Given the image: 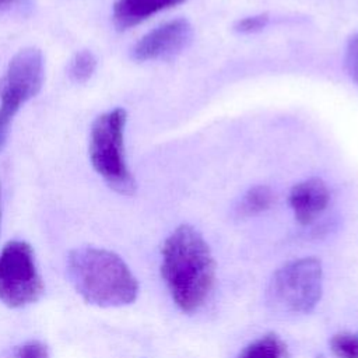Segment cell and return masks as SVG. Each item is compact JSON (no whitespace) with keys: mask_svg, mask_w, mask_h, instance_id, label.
I'll list each match as a JSON object with an SVG mask.
<instances>
[{"mask_svg":"<svg viewBox=\"0 0 358 358\" xmlns=\"http://www.w3.org/2000/svg\"><path fill=\"white\" fill-rule=\"evenodd\" d=\"M42 81L43 56L39 49H22L10 60L0 81V151L7 141L13 117L22 103L38 94Z\"/></svg>","mask_w":358,"mask_h":358,"instance_id":"5","label":"cell"},{"mask_svg":"<svg viewBox=\"0 0 358 358\" xmlns=\"http://www.w3.org/2000/svg\"><path fill=\"white\" fill-rule=\"evenodd\" d=\"M355 334H357V337H358V331H357V333H355Z\"/></svg>","mask_w":358,"mask_h":358,"instance_id":"18","label":"cell"},{"mask_svg":"<svg viewBox=\"0 0 358 358\" xmlns=\"http://www.w3.org/2000/svg\"><path fill=\"white\" fill-rule=\"evenodd\" d=\"M270 22V15L267 13L253 14L243 18H239L234 24V31L238 34H255L264 29Z\"/></svg>","mask_w":358,"mask_h":358,"instance_id":"14","label":"cell"},{"mask_svg":"<svg viewBox=\"0 0 358 358\" xmlns=\"http://www.w3.org/2000/svg\"><path fill=\"white\" fill-rule=\"evenodd\" d=\"M15 0H0V6H6V4H10V3H14Z\"/></svg>","mask_w":358,"mask_h":358,"instance_id":"17","label":"cell"},{"mask_svg":"<svg viewBox=\"0 0 358 358\" xmlns=\"http://www.w3.org/2000/svg\"><path fill=\"white\" fill-rule=\"evenodd\" d=\"M344 66L348 76L358 83V32L354 34L347 42L344 53Z\"/></svg>","mask_w":358,"mask_h":358,"instance_id":"15","label":"cell"},{"mask_svg":"<svg viewBox=\"0 0 358 358\" xmlns=\"http://www.w3.org/2000/svg\"><path fill=\"white\" fill-rule=\"evenodd\" d=\"M192 38V24L186 18H175L141 36L131 49V57L137 62L172 59L189 46Z\"/></svg>","mask_w":358,"mask_h":358,"instance_id":"7","label":"cell"},{"mask_svg":"<svg viewBox=\"0 0 358 358\" xmlns=\"http://www.w3.org/2000/svg\"><path fill=\"white\" fill-rule=\"evenodd\" d=\"M161 256V274L176 306L185 313L199 310L215 281V260L203 235L182 224L165 239Z\"/></svg>","mask_w":358,"mask_h":358,"instance_id":"1","label":"cell"},{"mask_svg":"<svg viewBox=\"0 0 358 358\" xmlns=\"http://www.w3.org/2000/svg\"><path fill=\"white\" fill-rule=\"evenodd\" d=\"M273 203V190L266 185H256L242 196L236 207V213L239 217H253L267 211Z\"/></svg>","mask_w":358,"mask_h":358,"instance_id":"10","label":"cell"},{"mask_svg":"<svg viewBox=\"0 0 358 358\" xmlns=\"http://www.w3.org/2000/svg\"><path fill=\"white\" fill-rule=\"evenodd\" d=\"M67 274L83 299L101 308L130 305L138 294V282L129 266L106 249L84 246L71 250Z\"/></svg>","mask_w":358,"mask_h":358,"instance_id":"2","label":"cell"},{"mask_svg":"<svg viewBox=\"0 0 358 358\" xmlns=\"http://www.w3.org/2000/svg\"><path fill=\"white\" fill-rule=\"evenodd\" d=\"M15 358H49V352L41 341H29L18 348Z\"/></svg>","mask_w":358,"mask_h":358,"instance_id":"16","label":"cell"},{"mask_svg":"<svg viewBox=\"0 0 358 358\" xmlns=\"http://www.w3.org/2000/svg\"><path fill=\"white\" fill-rule=\"evenodd\" d=\"M96 69V59L92 52L81 50L74 55L69 64V77L74 83H85Z\"/></svg>","mask_w":358,"mask_h":358,"instance_id":"12","label":"cell"},{"mask_svg":"<svg viewBox=\"0 0 358 358\" xmlns=\"http://www.w3.org/2000/svg\"><path fill=\"white\" fill-rule=\"evenodd\" d=\"M127 115L122 108L99 115L91 127L90 158L98 175L116 192L131 194L136 180L124 157V126Z\"/></svg>","mask_w":358,"mask_h":358,"instance_id":"3","label":"cell"},{"mask_svg":"<svg viewBox=\"0 0 358 358\" xmlns=\"http://www.w3.org/2000/svg\"><path fill=\"white\" fill-rule=\"evenodd\" d=\"M186 0H116L112 8L113 24L117 29H130L151 15L176 7Z\"/></svg>","mask_w":358,"mask_h":358,"instance_id":"9","label":"cell"},{"mask_svg":"<svg viewBox=\"0 0 358 358\" xmlns=\"http://www.w3.org/2000/svg\"><path fill=\"white\" fill-rule=\"evenodd\" d=\"M236 358H287V345L277 334L267 333L249 343Z\"/></svg>","mask_w":358,"mask_h":358,"instance_id":"11","label":"cell"},{"mask_svg":"<svg viewBox=\"0 0 358 358\" xmlns=\"http://www.w3.org/2000/svg\"><path fill=\"white\" fill-rule=\"evenodd\" d=\"M288 200L295 220L301 225H309L326 210L330 192L322 179L309 178L291 187Z\"/></svg>","mask_w":358,"mask_h":358,"instance_id":"8","label":"cell"},{"mask_svg":"<svg viewBox=\"0 0 358 358\" xmlns=\"http://www.w3.org/2000/svg\"><path fill=\"white\" fill-rule=\"evenodd\" d=\"M323 292V267L316 257H299L277 268L267 285V301L280 310L310 313Z\"/></svg>","mask_w":358,"mask_h":358,"instance_id":"4","label":"cell"},{"mask_svg":"<svg viewBox=\"0 0 358 358\" xmlns=\"http://www.w3.org/2000/svg\"><path fill=\"white\" fill-rule=\"evenodd\" d=\"M329 344L337 358H358V337L355 333H337L330 338Z\"/></svg>","mask_w":358,"mask_h":358,"instance_id":"13","label":"cell"},{"mask_svg":"<svg viewBox=\"0 0 358 358\" xmlns=\"http://www.w3.org/2000/svg\"><path fill=\"white\" fill-rule=\"evenodd\" d=\"M42 292L32 248L22 241L4 245L0 252V301L10 308H22L36 302Z\"/></svg>","mask_w":358,"mask_h":358,"instance_id":"6","label":"cell"}]
</instances>
